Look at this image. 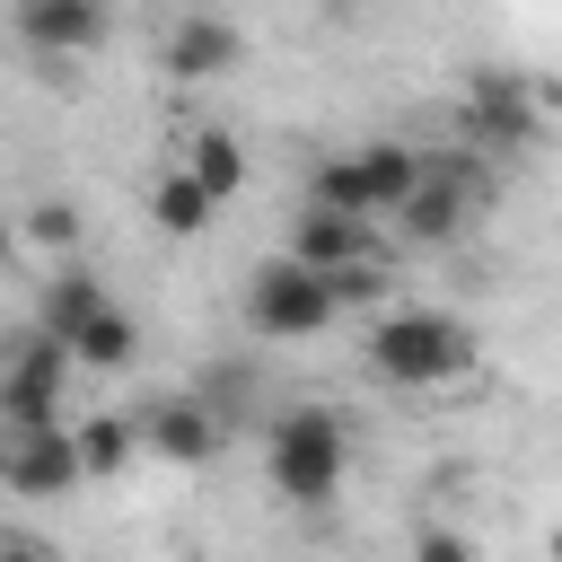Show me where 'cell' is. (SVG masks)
I'll return each mask as SVG.
<instances>
[{"instance_id": "obj_1", "label": "cell", "mask_w": 562, "mask_h": 562, "mask_svg": "<svg viewBox=\"0 0 562 562\" xmlns=\"http://www.w3.org/2000/svg\"><path fill=\"white\" fill-rule=\"evenodd\" d=\"M263 465H272V492L290 509H325L351 474V430L334 404H281L263 413Z\"/></svg>"}, {"instance_id": "obj_2", "label": "cell", "mask_w": 562, "mask_h": 562, "mask_svg": "<svg viewBox=\"0 0 562 562\" xmlns=\"http://www.w3.org/2000/svg\"><path fill=\"white\" fill-rule=\"evenodd\" d=\"M369 369L386 386H448L474 369V334L448 307H395L369 325Z\"/></svg>"}, {"instance_id": "obj_3", "label": "cell", "mask_w": 562, "mask_h": 562, "mask_svg": "<svg viewBox=\"0 0 562 562\" xmlns=\"http://www.w3.org/2000/svg\"><path fill=\"white\" fill-rule=\"evenodd\" d=\"M413 184H422V158L404 140H369V149H342V158L307 167V211H351V220L378 228Z\"/></svg>"}, {"instance_id": "obj_4", "label": "cell", "mask_w": 562, "mask_h": 562, "mask_svg": "<svg viewBox=\"0 0 562 562\" xmlns=\"http://www.w3.org/2000/svg\"><path fill=\"white\" fill-rule=\"evenodd\" d=\"M342 307H334V290H325V272H307V263H290V255H263L255 272H246V334H263V342H307V334H325Z\"/></svg>"}, {"instance_id": "obj_5", "label": "cell", "mask_w": 562, "mask_h": 562, "mask_svg": "<svg viewBox=\"0 0 562 562\" xmlns=\"http://www.w3.org/2000/svg\"><path fill=\"white\" fill-rule=\"evenodd\" d=\"M61 378H70V351L53 334H26L9 351V369H0V422H9V439L61 422Z\"/></svg>"}, {"instance_id": "obj_6", "label": "cell", "mask_w": 562, "mask_h": 562, "mask_svg": "<svg viewBox=\"0 0 562 562\" xmlns=\"http://www.w3.org/2000/svg\"><path fill=\"white\" fill-rule=\"evenodd\" d=\"M123 422H132V448H149V457H167V465H211V457L228 448V430L211 422L202 395H149V404L123 413Z\"/></svg>"}, {"instance_id": "obj_7", "label": "cell", "mask_w": 562, "mask_h": 562, "mask_svg": "<svg viewBox=\"0 0 562 562\" xmlns=\"http://www.w3.org/2000/svg\"><path fill=\"white\" fill-rule=\"evenodd\" d=\"M465 123H474V140H492V149H536L544 105H536V88H527L518 70H474V79H465Z\"/></svg>"}, {"instance_id": "obj_8", "label": "cell", "mask_w": 562, "mask_h": 562, "mask_svg": "<svg viewBox=\"0 0 562 562\" xmlns=\"http://www.w3.org/2000/svg\"><path fill=\"white\" fill-rule=\"evenodd\" d=\"M158 61H167V79H184V88H202V79H228V70L246 61V35H237L228 18H211V9H184V18L167 26V44H158Z\"/></svg>"}, {"instance_id": "obj_9", "label": "cell", "mask_w": 562, "mask_h": 562, "mask_svg": "<svg viewBox=\"0 0 562 562\" xmlns=\"http://www.w3.org/2000/svg\"><path fill=\"white\" fill-rule=\"evenodd\" d=\"M0 483H9V492H26V501H61V492H79L70 422H53V430H18V439L0 448Z\"/></svg>"}, {"instance_id": "obj_10", "label": "cell", "mask_w": 562, "mask_h": 562, "mask_svg": "<svg viewBox=\"0 0 562 562\" xmlns=\"http://www.w3.org/2000/svg\"><path fill=\"white\" fill-rule=\"evenodd\" d=\"M105 0H18V35L44 53V61H79L105 44Z\"/></svg>"}, {"instance_id": "obj_11", "label": "cell", "mask_w": 562, "mask_h": 562, "mask_svg": "<svg viewBox=\"0 0 562 562\" xmlns=\"http://www.w3.org/2000/svg\"><path fill=\"white\" fill-rule=\"evenodd\" d=\"M290 263H307V272H342V263H369V220H351V211H299V228H290V246H281Z\"/></svg>"}, {"instance_id": "obj_12", "label": "cell", "mask_w": 562, "mask_h": 562, "mask_svg": "<svg viewBox=\"0 0 562 562\" xmlns=\"http://www.w3.org/2000/svg\"><path fill=\"white\" fill-rule=\"evenodd\" d=\"M184 176L211 193V211H228V202L246 193V140H237V132H220V123L184 132Z\"/></svg>"}, {"instance_id": "obj_13", "label": "cell", "mask_w": 562, "mask_h": 562, "mask_svg": "<svg viewBox=\"0 0 562 562\" xmlns=\"http://www.w3.org/2000/svg\"><path fill=\"white\" fill-rule=\"evenodd\" d=\"M395 228H404L413 246H448V237L465 228V184H457V176H430V167H422V184H413V193L395 202Z\"/></svg>"}, {"instance_id": "obj_14", "label": "cell", "mask_w": 562, "mask_h": 562, "mask_svg": "<svg viewBox=\"0 0 562 562\" xmlns=\"http://www.w3.org/2000/svg\"><path fill=\"white\" fill-rule=\"evenodd\" d=\"M97 307H105V281H97V272H88V263L70 255V263H61L53 281H44V307H35V334H53V342H70V334H79V325H88Z\"/></svg>"}, {"instance_id": "obj_15", "label": "cell", "mask_w": 562, "mask_h": 562, "mask_svg": "<svg viewBox=\"0 0 562 562\" xmlns=\"http://www.w3.org/2000/svg\"><path fill=\"white\" fill-rule=\"evenodd\" d=\"M61 351H70V369H132V360H140V325L105 299V307H97V316L61 342Z\"/></svg>"}, {"instance_id": "obj_16", "label": "cell", "mask_w": 562, "mask_h": 562, "mask_svg": "<svg viewBox=\"0 0 562 562\" xmlns=\"http://www.w3.org/2000/svg\"><path fill=\"white\" fill-rule=\"evenodd\" d=\"M70 457H79V483H105L132 465V422L123 413H79L70 422Z\"/></svg>"}, {"instance_id": "obj_17", "label": "cell", "mask_w": 562, "mask_h": 562, "mask_svg": "<svg viewBox=\"0 0 562 562\" xmlns=\"http://www.w3.org/2000/svg\"><path fill=\"white\" fill-rule=\"evenodd\" d=\"M140 211H149V220H158L167 237H202V228L220 220V211H211V193H202V184H193L184 167H167V176H158V184L140 193Z\"/></svg>"}, {"instance_id": "obj_18", "label": "cell", "mask_w": 562, "mask_h": 562, "mask_svg": "<svg viewBox=\"0 0 562 562\" xmlns=\"http://www.w3.org/2000/svg\"><path fill=\"white\" fill-rule=\"evenodd\" d=\"M18 228H26L44 255H61V263H70V255H79V237H88V211H79L70 193H44V202H26V220H18Z\"/></svg>"}, {"instance_id": "obj_19", "label": "cell", "mask_w": 562, "mask_h": 562, "mask_svg": "<svg viewBox=\"0 0 562 562\" xmlns=\"http://www.w3.org/2000/svg\"><path fill=\"white\" fill-rule=\"evenodd\" d=\"M413 562H483V553H474L457 527H422V536H413Z\"/></svg>"}, {"instance_id": "obj_20", "label": "cell", "mask_w": 562, "mask_h": 562, "mask_svg": "<svg viewBox=\"0 0 562 562\" xmlns=\"http://www.w3.org/2000/svg\"><path fill=\"white\" fill-rule=\"evenodd\" d=\"M0 562H53L44 544H26V536H0Z\"/></svg>"}, {"instance_id": "obj_21", "label": "cell", "mask_w": 562, "mask_h": 562, "mask_svg": "<svg viewBox=\"0 0 562 562\" xmlns=\"http://www.w3.org/2000/svg\"><path fill=\"white\" fill-rule=\"evenodd\" d=\"M9 255H18V220L0 211V263H9Z\"/></svg>"}, {"instance_id": "obj_22", "label": "cell", "mask_w": 562, "mask_h": 562, "mask_svg": "<svg viewBox=\"0 0 562 562\" xmlns=\"http://www.w3.org/2000/svg\"><path fill=\"white\" fill-rule=\"evenodd\" d=\"M351 9H369V0H325V18H351Z\"/></svg>"}]
</instances>
